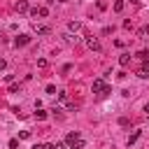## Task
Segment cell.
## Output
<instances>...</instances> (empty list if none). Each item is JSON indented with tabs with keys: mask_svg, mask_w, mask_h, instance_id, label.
Instances as JSON below:
<instances>
[{
	"mask_svg": "<svg viewBox=\"0 0 149 149\" xmlns=\"http://www.w3.org/2000/svg\"><path fill=\"white\" fill-rule=\"evenodd\" d=\"M58 2H68V0H58Z\"/></svg>",
	"mask_w": 149,
	"mask_h": 149,
	"instance_id": "obj_25",
	"label": "cell"
},
{
	"mask_svg": "<svg viewBox=\"0 0 149 149\" xmlns=\"http://www.w3.org/2000/svg\"><path fill=\"white\" fill-rule=\"evenodd\" d=\"M35 119H37V121H42V119H47V112L37 107V109H35Z\"/></svg>",
	"mask_w": 149,
	"mask_h": 149,
	"instance_id": "obj_12",
	"label": "cell"
},
{
	"mask_svg": "<svg viewBox=\"0 0 149 149\" xmlns=\"http://www.w3.org/2000/svg\"><path fill=\"white\" fill-rule=\"evenodd\" d=\"M19 137H21V140H30V133H28V130H21Z\"/></svg>",
	"mask_w": 149,
	"mask_h": 149,
	"instance_id": "obj_18",
	"label": "cell"
},
{
	"mask_svg": "<svg viewBox=\"0 0 149 149\" xmlns=\"http://www.w3.org/2000/svg\"><path fill=\"white\" fill-rule=\"evenodd\" d=\"M68 28H70V33H77V30L81 28V23H79V21H70V23H68Z\"/></svg>",
	"mask_w": 149,
	"mask_h": 149,
	"instance_id": "obj_9",
	"label": "cell"
},
{
	"mask_svg": "<svg viewBox=\"0 0 149 149\" xmlns=\"http://www.w3.org/2000/svg\"><path fill=\"white\" fill-rule=\"evenodd\" d=\"M65 142H68L70 149H81V147H84V140H81V135H79L77 130H74V133H68Z\"/></svg>",
	"mask_w": 149,
	"mask_h": 149,
	"instance_id": "obj_1",
	"label": "cell"
},
{
	"mask_svg": "<svg viewBox=\"0 0 149 149\" xmlns=\"http://www.w3.org/2000/svg\"><path fill=\"white\" fill-rule=\"evenodd\" d=\"M54 147L56 149H65V142H54Z\"/></svg>",
	"mask_w": 149,
	"mask_h": 149,
	"instance_id": "obj_19",
	"label": "cell"
},
{
	"mask_svg": "<svg viewBox=\"0 0 149 149\" xmlns=\"http://www.w3.org/2000/svg\"><path fill=\"white\" fill-rule=\"evenodd\" d=\"M147 35H149V26H144V28L137 30V37H147Z\"/></svg>",
	"mask_w": 149,
	"mask_h": 149,
	"instance_id": "obj_15",
	"label": "cell"
},
{
	"mask_svg": "<svg viewBox=\"0 0 149 149\" xmlns=\"http://www.w3.org/2000/svg\"><path fill=\"white\" fill-rule=\"evenodd\" d=\"M86 44H88V49H93V51H100V42H98L95 37H86Z\"/></svg>",
	"mask_w": 149,
	"mask_h": 149,
	"instance_id": "obj_6",
	"label": "cell"
},
{
	"mask_svg": "<svg viewBox=\"0 0 149 149\" xmlns=\"http://www.w3.org/2000/svg\"><path fill=\"white\" fill-rule=\"evenodd\" d=\"M33 149H44V144H33Z\"/></svg>",
	"mask_w": 149,
	"mask_h": 149,
	"instance_id": "obj_21",
	"label": "cell"
},
{
	"mask_svg": "<svg viewBox=\"0 0 149 149\" xmlns=\"http://www.w3.org/2000/svg\"><path fill=\"white\" fill-rule=\"evenodd\" d=\"M130 2H133V5H140V0H130Z\"/></svg>",
	"mask_w": 149,
	"mask_h": 149,
	"instance_id": "obj_24",
	"label": "cell"
},
{
	"mask_svg": "<svg viewBox=\"0 0 149 149\" xmlns=\"http://www.w3.org/2000/svg\"><path fill=\"white\" fill-rule=\"evenodd\" d=\"M123 7H126V2H123V0H116V2H114V12H116V14H119V12H123Z\"/></svg>",
	"mask_w": 149,
	"mask_h": 149,
	"instance_id": "obj_11",
	"label": "cell"
},
{
	"mask_svg": "<svg viewBox=\"0 0 149 149\" xmlns=\"http://www.w3.org/2000/svg\"><path fill=\"white\" fill-rule=\"evenodd\" d=\"M14 9H16L19 14H26V12H30V7H28V0H16V2H14Z\"/></svg>",
	"mask_w": 149,
	"mask_h": 149,
	"instance_id": "obj_3",
	"label": "cell"
},
{
	"mask_svg": "<svg viewBox=\"0 0 149 149\" xmlns=\"http://www.w3.org/2000/svg\"><path fill=\"white\" fill-rule=\"evenodd\" d=\"M137 77H140V79H149V68L144 65V68H142V70L137 72Z\"/></svg>",
	"mask_w": 149,
	"mask_h": 149,
	"instance_id": "obj_14",
	"label": "cell"
},
{
	"mask_svg": "<svg viewBox=\"0 0 149 149\" xmlns=\"http://www.w3.org/2000/svg\"><path fill=\"white\" fill-rule=\"evenodd\" d=\"M5 65H7V63H5V58H0V70H5Z\"/></svg>",
	"mask_w": 149,
	"mask_h": 149,
	"instance_id": "obj_20",
	"label": "cell"
},
{
	"mask_svg": "<svg viewBox=\"0 0 149 149\" xmlns=\"http://www.w3.org/2000/svg\"><path fill=\"white\" fill-rule=\"evenodd\" d=\"M119 63H121V65L126 68V65L130 63V54H121V56H119Z\"/></svg>",
	"mask_w": 149,
	"mask_h": 149,
	"instance_id": "obj_10",
	"label": "cell"
},
{
	"mask_svg": "<svg viewBox=\"0 0 149 149\" xmlns=\"http://www.w3.org/2000/svg\"><path fill=\"white\" fill-rule=\"evenodd\" d=\"M144 112H147V116H149V102H147V105H144Z\"/></svg>",
	"mask_w": 149,
	"mask_h": 149,
	"instance_id": "obj_23",
	"label": "cell"
},
{
	"mask_svg": "<svg viewBox=\"0 0 149 149\" xmlns=\"http://www.w3.org/2000/svg\"><path fill=\"white\" fill-rule=\"evenodd\" d=\"M19 91H21L19 84H12V86H9V93H19Z\"/></svg>",
	"mask_w": 149,
	"mask_h": 149,
	"instance_id": "obj_17",
	"label": "cell"
},
{
	"mask_svg": "<svg viewBox=\"0 0 149 149\" xmlns=\"http://www.w3.org/2000/svg\"><path fill=\"white\" fill-rule=\"evenodd\" d=\"M137 58H142V61H149V51H137Z\"/></svg>",
	"mask_w": 149,
	"mask_h": 149,
	"instance_id": "obj_16",
	"label": "cell"
},
{
	"mask_svg": "<svg viewBox=\"0 0 149 149\" xmlns=\"http://www.w3.org/2000/svg\"><path fill=\"white\" fill-rule=\"evenodd\" d=\"M33 28H35L37 35H49V33H51V28H49V26H42V23H35Z\"/></svg>",
	"mask_w": 149,
	"mask_h": 149,
	"instance_id": "obj_5",
	"label": "cell"
},
{
	"mask_svg": "<svg viewBox=\"0 0 149 149\" xmlns=\"http://www.w3.org/2000/svg\"><path fill=\"white\" fill-rule=\"evenodd\" d=\"M44 149H56V147H54V142H51V144H44Z\"/></svg>",
	"mask_w": 149,
	"mask_h": 149,
	"instance_id": "obj_22",
	"label": "cell"
},
{
	"mask_svg": "<svg viewBox=\"0 0 149 149\" xmlns=\"http://www.w3.org/2000/svg\"><path fill=\"white\" fill-rule=\"evenodd\" d=\"M28 42H30V37H28V35H19V37L14 40V44H16V47H26Z\"/></svg>",
	"mask_w": 149,
	"mask_h": 149,
	"instance_id": "obj_7",
	"label": "cell"
},
{
	"mask_svg": "<svg viewBox=\"0 0 149 149\" xmlns=\"http://www.w3.org/2000/svg\"><path fill=\"white\" fill-rule=\"evenodd\" d=\"M140 135H142V130H135V133H133V135L128 137V147H130L133 142H137V137H140Z\"/></svg>",
	"mask_w": 149,
	"mask_h": 149,
	"instance_id": "obj_13",
	"label": "cell"
},
{
	"mask_svg": "<svg viewBox=\"0 0 149 149\" xmlns=\"http://www.w3.org/2000/svg\"><path fill=\"white\" fill-rule=\"evenodd\" d=\"M93 93H98L100 98H105V95L109 93V86L105 84V79H95V81H93Z\"/></svg>",
	"mask_w": 149,
	"mask_h": 149,
	"instance_id": "obj_2",
	"label": "cell"
},
{
	"mask_svg": "<svg viewBox=\"0 0 149 149\" xmlns=\"http://www.w3.org/2000/svg\"><path fill=\"white\" fill-rule=\"evenodd\" d=\"M30 16H35V19L37 16H49V9L47 7H33L30 9Z\"/></svg>",
	"mask_w": 149,
	"mask_h": 149,
	"instance_id": "obj_4",
	"label": "cell"
},
{
	"mask_svg": "<svg viewBox=\"0 0 149 149\" xmlns=\"http://www.w3.org/2000/svg\"><path fill=\"white\" fill-rule=\"evenodd\" d=\"M63 40H65L68 44H77V40H79V37H77V35H72V33H65V35H63Z\"/></svg>",
	"mask_w": 149,
	"mask_h": 149,
	"instance_id": "obj_8",
	"label": "cell"
}]
</instances>
